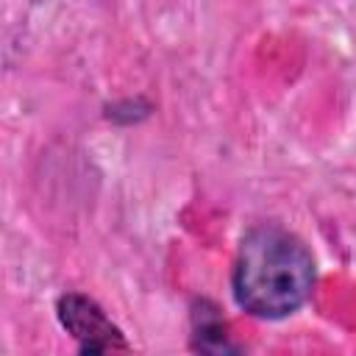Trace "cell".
I'll list each match as a JSON object with an SVG mask.
<instances>
[{"label": "cell", "mask_w": 356, "mask_h": 356, "mask_svg": "<svg viewBox=\"0 0 356 356\" xmlns=\"http://www.w3.org/2000/svg\"><path fill=\"white\" fill-rule=\"evenodd\" d=\"M58 320L61 325L78 339L83 353H108V350H125L122 331L106 317V312L86 295H64L58 300Z\"/></svg>", "instance_id": "obj_2"}, {"label": "cell", "mask_w": 356, "mask_h": 356, "mask_svg": "<svg viewBox=\"0 0 356 356\" xmlns=\"http://www.w3.org/2000/svg\"><path fill=\"white\" fill-rule=\"evenodd\" d=\"M314 286V259L309 248L278 225L253 228L236 253L234 295L256 317H286L298 312Z\"/></svg>", "instance_id": "obj_1"}]
</instances>
